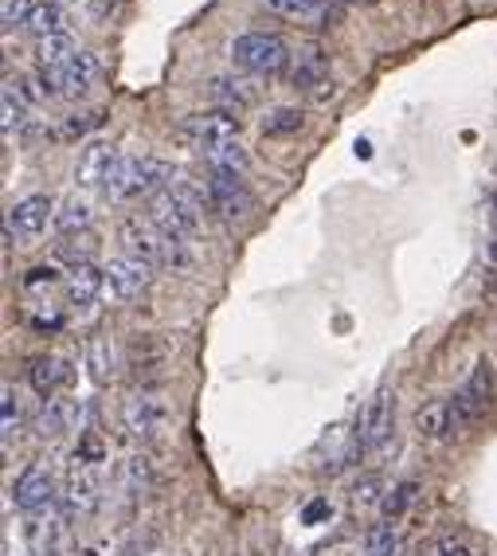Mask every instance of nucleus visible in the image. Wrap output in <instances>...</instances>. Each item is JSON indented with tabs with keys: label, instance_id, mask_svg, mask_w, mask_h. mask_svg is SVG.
<instances>
[{
	"label": "nucleus",
	"instance_id": "obj_12",
	"mask_svg": "<svg viewBox=\"0 0 497 556\" xmlns=\"http://www.w3.org/2000/svg\"><path fill=\"white\" fill-rule=\"evenodd\" d=\"M48 219H55V208H51V200L43 192H31V197L16 200L9 212V243L12 239H21V243H31V239H40L43 228H48Z\"/></svg>",
	"mask_w": 497,
	"mask_h": 556
},
{
	"label": "nucleus",
	"instance_id": "obj_17",
	"mask_svg": "<svg viewBox=\"0 0 497 556\" xmlns=\"http://www.w3.org/2000/svg\"><path fill=\"white\" fill-rule=\"evenodd\" d=\"M102 290H106L102 287V270L94 267V263H87V267H71V275H67V306L71 309L87 314L94 302L106 299Z\"/></svg>",
	"mask_w": 497,
	"mask_h": 556
},
{
	"label": "nucleus",
	"instance_id": "obj_21",
	"mask_svg": "<svg viewBox=\"0 0 497 556\" xmlns=\"http://www.w3.org/2000/svg\"><path fill=\"white\" fill-rule=\"evenodd\" d=\"M28 380L43 400H51L71 384V365L63 357H36L28 368Z\"/></svg>",
	"mask_w": 497,
	"mask_h": 556
},
{
	"label": "nucleus",
	"instance_id": "obj_2",
	"mask_svg": "<svg viewBox=\"0 0 497 556\" xmlns=\"http://www.w3.org/2000/svg\"><path fill=\"white\" fill-rule=\"evenodd\" d=\"M150 219L169 239L192 243L200 231V219H204V197H200V189H192L189 180H173L169 189H161L153 197Z\"/></svg>",
	"mask_w": 497,
	"mask_h": 556
},
{
	"label": "nucleus",
	"instance_id": "obj_38",
	"mask_svg": "<svg viewBox=\"0 0 497 556\" xmlns=\"http://www.w3.org/2000/svg\"><path fill=\"white\" fill-rule=\"evenodd\" d=\"M118 556H157V553H150V548H126V553H118Z\"/></svg>",
	"mask_w": 497,
	"mask_h": 556
},
{
	"label": "nucleus",
	"instance_id": "obj_23",
	"mask_svg": "<svg viewBox=\"0 0 497 556\" xmlns=\"http://www.w3.org/2000/svg\"><path fill=\"white\" fill-rule=\"evenodd\" d=\"M416 428L423 439H447L455 435V424H450V400H435V404H423L416 412Z\"/></svg>",
	"mask_w": 497,
	"mask_h": 556
},
{
	"label": "nucleus",
	"instance_id": "obj_19",
	"mask_svg": "<svg viewBox=\"0 0 497 556\" xmlns=\"http://www.w3.org/2000/svg\"><path fill=\"white\" fill-rule=\"evenodd\" d=\"M212 99L224 106V114H239V110L255 106L259 90L247 75H219V79H212Z\"/></svg>",
	"mask_w": 497,
	"mask_h": 556
},
{
	"label": "nucleus",
	"instance_id": "obj_22",
	"mask_svg": "<svg viewBox=\"0 0 497 556\" xmlns=\"http://www.w3.org/2000/svg\"><path fill=\"white\" fill-rule=\"evenodd\" d=\"M24 28H28L31 36H36V40H48V36H63V31H67V9H63L60 0H40Z\"/></svg>",
	"mask_w": 497,
	"mask_h": 556
},
{
	"label": "nucleus",
	"instance_id": "obj_20",
	"mask_svg": "<svg viewBox=\"0 0 497 556\" xmlns=\"http://www.w3.org/2000/svg\"><path fill=\"white\" fill-rule=\"evenodd\" d=\"M270 12L290 16V21H314V24H333L337 21V0H263Z\"/></svg>",
	"mask_w": 497,
	"mask_h": 556
},
{
	"label": "nucleus",
	"instance_id": "obj_42",
	"mask_svg": "<svg viewBox=\"0 0 497 556\" xmlns=\"http://www.w3.org/2000/svg\"><path fill=\"white\" fill-rule=\"evenodd\" d=\"M494 208H497V192H494Z\"/></svg>",
	"mask_w": 497,
	"mask_h": 556
},
{
	"label": "nucleus",
	"instance_id": "obj_25",
	"mask_svg": "<svg viewBox=\"0 0 497 556\" xmlns=\"http://www.w3.org/2000/svg\"><path fill=\"white\" fill-rule=\"evenodd\" d=\"M4 138H16V134H24V126L31 122V102L24 99L21 90L12 87V83H4Z\"/></svg>",
	"mask_w": 497,
	"mask_h": 556
},
{
	"label": "nucleus",
	"instance_id": "obj_18",
	"mask_svg": "<svg viewBox=\"0 0 497 556\" xmlns=\"http://www.w3.org/2000/svg\"><path fill=\"white\" fill-rule=\"evenodd\" d=\"M79 424V404L71 396H51L43 412L36 416V435L40 439H60Z\"/></svg>",
	"mask_w": 497,
	"mask_h": 556
},
{
	"label": "nucleus",
	"instance_id": "obj_32",
	"mask_svg": "<svg viewBox=\"0 0 497 556\" xmlns=\"http://www.w3.org/2000/svg\"><path fill=\"white\" fill-rule=\"evenodd\" d=\"M60 255L71 258L75 267H87L90 255H94V239H90V236H67L60 243Z\"/></svg>",
	"mask_w": 497,
	"mask_h": 556
},
{
	"label": "nucleus",
	"instance_id": "obj_41",
	"mask_svg": "<svg viewBox=\"0 0 497 556\" xmlns=\"http://www.w3.org/2000/svg\"><path fill=\"white\" fill-rule=\"evenodd\" d=\"M489 258H494V263H497V239H494V243H489Z\"/></svg>",
	"mask_w": 497,
	"mask_h": 556
},
{
	"label": "nucleus",
	"instance_id": "obj_4",
	"mask_svg": "<svg viewBox=\"0 0 497 556\" xmlns=\"http://www.w3.org/2000/svg\"><path fill=\"white\" fill-rule=\"evenodd\" d=\"M231 60L243 75H259V79H275L282 67L290 63L286 43L275 31H243L231 43Z\"/></svg>",
	"mask_w": 497,
	"mask_h": 556
},
{
	"label": "nucleus",
	"instance_id": "obj_37",
	"mask_svg": "<svg viewBox=\"0 0 497 556\" xmlns=\"http://www.w3.org/2000/svg\"><path fill=\"white\" fill-rule=\"evenodd\" d=\"M36 282H55V270H51V267H36V275H28V287H36Z\"/></svg>",
	"mask_w": 497,
	"mask_h": 556
},
{
	"label": "nucleus",
	"instance_id": "obj_40",
	"mask_svg": "<svg viewBox=\"0 0 497 556\" xmlns=\"http://www.w3.org/2000/svg\"><path fill=\"white\" fill-rule=\"evenodd\" d=\"M337 4H372V0H337Z\"/></svg>",
	"mask_w": 497,
	"mask_h": 556
},
{
	"label": "nucleus",
	"instance_id": "obj_11",
	"mask_svg": "<svg viewBox=\"0 0 497 556\" xmlns=\"http://www.w3.org/2000/svg\"><path fill=\"white\" fill-rule=\"evenodd\" d=\"M180 134H184V141H189L192 150L212 157L216 150L239 141V122L231 118V114H192V118L180 126Z\"/></svg>",
	"mask_w": 497,
	"mask_h": 556
},
{
	"label": "nucleus",
	"instance_id": "obj_29",
	"mask_svg": "<svg viewBox=\"0 0 497 556\" xmlns=\"http://www.w3.org/2000/svg\"><path fill=\"white\" fill-rule=\"evenodd\" d=\"M365 556H399V536L392 526H372L365 533Z\"/></svg>",
	"mask_w": 497,
	"mask_h": 556
},
{
	"label": "nucleus",
	"instance_id": "obj_28",
	"mask_svg": "<svg viewBox=\"0 0 497 556\" xmlns=\"http://www.w3.org/2000/svg\"><path fill=\"white\" fill-rule=\"evenodd\" d=\"M36 51H40V67H48V63H63L71 60L75 51V40H71V31H63V36H48V40H36Z\"/></svg>",
	"mask_w": 497,
	"mask_h": 556
},
{
	"label": "nucleus",
	"instance_id": "obj_43",
	"mask_svg": "<svg viewBox=\"0 0 497 556\" xmlns=\"http://www.w3.org/2000/svg\"><path fill=\"white\" fill-rule=\"evenodd\" d=\"M4 556H9V553H4Z\"/></svg>",
	"mask_w": 497,
	"mask_h": 556
},
{
	"label": "nucleus",
	"instance_id": "obj_13",
	"mask_svg": "<svg viewBox=\"0 0 497 556\" xmlns=\"http://www.w3.org/2000/svg\"><path fill=\"white\" fill-rule=\"evenodd\" d=\"M99 497H102V482L94 475V467L87 463H75L63 482V514L67 517H90L99 509Z\"/></svg>",
	"mask_w": 497,
	"mask_h": 556
},
{
	"label": "nucleus",
	"instance_id": "obj_33",
	"mask_svg": "<svg viewBox=\"0 0 497 556\" xmlns=\"http://www.w3.org/2000/svg\"><path fill=\"white\" fill-rule=\"evenodd\" d=\"M31 12H36L31 0H0V21H4V28H24Z\"/></svg>",
	"mask_w": 497,
	"mask_h": 556
},
{
	"label": "nucleus",
	"instance_id": "obj_27",
	"mask_svg": "<svg viewBox=\"0 0 497 556\" xmlns=\"http://www.w3.org/2000/svg\"><path fill=\"white\" fill-rule=\"evenodd\" d=\"M302 122H306V114H302L298 106H279L263 118V134H267V138H290V134L302 129Z\"/></svg>",
	"mask_w": 497,
	"mask_h": 556
},
{
	"label": "nucleus",
	"instance_id": "obj_15",
	"mask_svg": "<svg viewBox=\"0 0 497 556\" xmlns=\"http://www.w3.org/2000/svg\"><path fill=\"white\" fill-rule=\"evenodd\" d=\"M118 146L114 141H90L87 150H82L79 165H75V180H79L82 189H106L114 169H118Z\"/></svg>",
	"mask_w": 497,
	"mask_h": 556
},
{
	"label": "nucleus",
	"instance_id": "obj_24",
	"mask_svg": "<svg viewBox=\"0 0 497 556\" xmlns=\"http://www.w3.org/2000/svg\"><path fill=\"white\" fill-rule=\"evenodd\" d=\"M90 219H94V208H90L82 197H67L60 208H55V228H60L63 236H79V231L87 236Z\"/></svg>",
	"mask_w": 497,
	"mask_h": 556
},
{
	"label": "nucleus",
	"instance_id": "obj_36",
	"mask_svg": "<svg viewBox=\"0 0 497 556\" xmlns=\"http://www.w3.org/2000/svg\"><path fill=\"white\" fill-rule=\"evenodd\" d=\"M377 494H380V482H377V478H365V482L357 486V506H372V502H377Z\"/></svg>",
	"mask_w": 497,
	"mask_h": 556
},
{
	"label": "nucleus",
	"instance_id": "obj_9",
	"mask_svg": "<svg viewBox=\"0 0 497 556\" xmlns=\"http://www.w3.org/2000/svg\"><path fill=\"white\" fill-rule=\"evenodd\" d=\"M204 192H208V204L224 219H247L255 212V192L247 189L243 173L212 169L208 180H204Z\"/></svg>",
	"mask_w": 497,
	"mask_h": 556
},
{
	"label": "nucleus",
	"instance_id": "obj_6",
	"mask_svg": "<svg viewBox=\"0 0 497 556\" xmlns=\"http://www.w3.org/2000/svg\"><path fill=\"white\" fill-rule=\"evenodd\" d=\"M392 428H396V392L380 388L377 396L365 404V412H360L348 443H353L357 455H372V451H380L392 439Z\"/></svg>",
	"mask_w": 497,
	"mask_h": 556
},
{
	"label": "nucleus",
	"instance_id": "obj_8",
	"mask_svg": "<svg viewBox=\"0 0 497 556\" xmlns=\"http://www.w3.org/2000/svg\"><path fill=\"white\" fill-rule=\"evenodd\" d=\"M489 404H494V372H489V365L482 361V365L470 372L467 384L455 392V400H450V424H455V431L474 428L477 419L489 412Z\"/></svg>",
	"mask_w": 497,
	"mask_h": 556
},
{
	"label": "nucleus",
	"instance_id": "obj_7",
	"mask_svg": "<svg viewBox=\"0 0 497 556\" xmlns=\"http://www.w3.org/2000/svg\"><path fill=\"white\" fill-rule=\"evenodd\" d=\"M150 282H153V267L133 255L110 258L106 267H102V287H106L102 294H106V302H118V306H133L150 290Z\"/></svg>",
	"mask_w": 497,
	"mask_h": 556
},
{
	"label": "nucleus",
	"instance_id": "obj_34",
	"mask_svg": "<svg viewBox=\"0 0 497 556\" xmlns=\"http://www.w3.org/2000/svg\"><path fill=\"white\" fill-rule=\"evenodd\" d=\"M16 431H21V407H16L12 384H4V439H12Z\"/></svg>",
	"mask_w": 497,
	"mask_h": 556
},
{
	"label": "nucleus",
	"instance_id": "obj_16",
	"mask_svg": "<svg viewBox=\"0 0 497 556\" xmlns=\"http://www.w3.org/2000/svg\"><path fill=\"white\" fill-rule=\"evenodd\" d=\"M51 497H55V478L43 463L24 470L16 482H12V502L24 509V514H40V509L51 506Z\"/></svg>",
	"mask_w": 497,
	"mask_h": 556
},
{
	"label": "nucleus",
	"instance_id": "obj_26",
	"mask_svg": "<svg viewBox=\"0 0 497 556\" xmlns=\"http://www.w3.org/2000/svg\"><path fill=\"white\" fill-rule=\"evenodd\" d=\"M114 365H118V353H114V345L110 341H90L87 345V372L94 384H110V377H114Z\"/></svg>",
	"mask_w": 497,
	"mask_h": 556
},
{
	"label": "nucleus",
	"instance_id": "obj_3",
	"mask_svg": "<svg viewBox=\"0 0 497 556\" xmlns=\"http://www.w3.org/2000/svg\"><path fill=\"white\" fill-rule=\"evenodd\" d=\"M173 185V165L161 157H130V153H122L118 169L110 177L106 192L110 200H133V197H145V192H161Z\"/></svg>",
	"mask_w": 497,
	"mask_h": 556
},
{
	"label": "nucleus",
	"instance_id": "obj_14",
	"mask_svg": "<svg viewBox=\"0 0 497 556\" xmlns=\"http://www.w3.org/2000/svg\"><path fill=\"white\" fill-rule=\"evenodd\" d=\"M329 55L321 48H302L298 55H294V63H290V87L294 90H306V94H314V99H326L329 94Z\"/></svg>",
	"mask_w": 497,
	"mask_h": 556
},
{
	"label": "nucleus",
	"instance_id": "obj_31",
	"mask_svg": "<svg viewBox=\"0 0 497 556\" xmlns=\"http://www.w3.org/2000/svg\"><path fill=\"white\" fill-rule=\"evenodd\" d=\"M161 361H165V345H157V341H145V345H138V357H133V372L138 377H157L161 372Z\"/></svg>",
	"mask_w": 497,
	"mask_h": 556
},
{
	"label": "nucleus",
	"instance_id": "obj_39",
	"mask_svg": "<svg viewBox=\"0 0 497 556\" xmlns=\"http://www.w3.org/2000/svg\"><path fill=\"white\" fill-rule=\"evenodd\" d=\"M31 556H60V553H55V548H36Z\"/></svg>",
	"mask_w": 497,
	"mask_h": 556
},
{
	"label": "nucleus",
	"instance_id": "obj_10",
	"mask_svg": "<svg viewBox=\"0 0 497 556\" xmlns=\"http://www.w3.org/2000/svg\"><path fill=\"white\" fill-rule=\"evenodd\" d=\"M122 428L126 435L138 439V443H153L161 431L169 428V404L153 392H138V396L126 400L122 407Z\"/></svg>",
	"mask_w": 497,
	"mask_h": 556
},
{
	"label": "nucleus",
	"instance_id": "obj_35",
	"mask_svg": "<svg viewBox=\"0 0 497 556\" xmlns=\"http://www.w3.org/2000/svg\"><path fill=\"white\" fill-rule=\"evenodd\" d=\"M431 556H474V553H470V548L462 545V541H455V536H443V541H438L435 553H431Z\"/></svg>",
	"mask_w": 497,
	"mask_h": 556
},
{
	"label": "nucleus",
	"instance_id": "obj_30",
	"mask_svg": "<svg viewBox=\"0 0 497 556\" xmlns=\"http://www.w3.org/2000/svg\"><path fill=\"white\" fill-rule=\"evenodd\" d=\"M416 494H419L416 482H404V486H396L392 494H384V506H380V509H384V517H388V521H396V517L408 514V506L416 502Z\"/></svg>",
	"mask_w": 497,
	"mask_h": 556
},
{
	"label": "nucleus",
	"instance_id": "obj_1",
	"mask_svg": "<svg viewBox=\"0 0 497 556\" xmlns=\"http://www.w3.org/2000/svg\"><path fill=\"white\" fill-rule=\"evenodd\" d=\"M118 239H122V251H126V255L141 258V263H150V267L192 270V263H196V258H192V243L169 239L153 219H141V216L122 219Z\"/></svg>",
	"mask_w": 497,
	"mask_h": 556
},
{
	"label": "nucleus",
	"instance_id": "obj_5",
	"mask_svg": "<svg viewBox=\"0 0 497 556\" xmlns=\"http://www.w3.org/2000/svg\"><path fill=\"white\" fill-rule=\"evenodd\" d=\"M94 79H99V60H94L90 51H75L71 60L40 67L43 94H55V99H67V102L82 99V94L94 87Z\"/></svg>",
	"mask_w": 497,
	"mask_h": 556
}]
</instances>
